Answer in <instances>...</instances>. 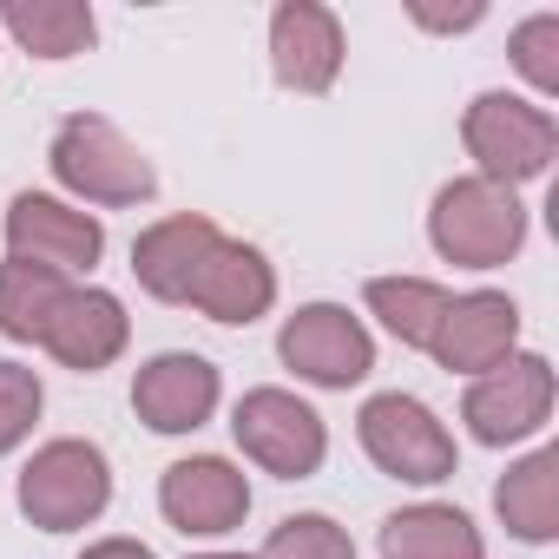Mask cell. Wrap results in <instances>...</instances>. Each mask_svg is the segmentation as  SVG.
<instances>
[{
    "label": "cell",
    "mask_w": 559,
    "mask_h": 559,
    "mask_svg": "<svg viewBox=\"0 0 559 559\" xmlns=\"http://www.w3.org/2000/svg\"><path fill=\"white\" fill-rule=\"evenodd\" d=\"M369 317L402 343V349H428L435 343V323L448 310V290L428 284V276H369V290H362Z\"/></svg>",
    "instance_id": "cell-21"
},
{
    "label": "cell",
    "mask_w": 559,
    "mask_h": 559,
    "mask_svg": "<svg viewBox=\"0 0 559 559\" xmlns=\"http://www.w3.org/2000/svg\"><path fill=\"white\" fill-rule=\"evenodd\" d=\"M257 559H356V546L330 513H290L270 526V546Z\"/></svg>",
    "instance_id": "cell-22"
},
{
    "label": "cell",
    "mask_w": 559,
    "mask_h": 559,
    "mask_svg": "<svg viewBox=\"0 0 559 559\" xmlns=\"http://www.w3.org/2000/svg\"><path fill=\"white\" fill-rule=\"evenodd\" d=\"M343 21L323 8V0H284L270 14V73L290 93H330L343 73Z\"/></svg>",
    "instance_id": "cell-11"
},
{
    "label": "cell",
    "mask_w": 559,
    "mask_h": 559,
    "mask_svg": "<svg viewBox=\"0 0 559 559\" xmlns=\"http://www.w3.org/2000/svg\"><path fill=\"white\" fill-rule=\"evenodd\" d=\"M217 395H224L217 369L191 349H165L132 376V415L152 435H198L217 415Z\"/></svg>",
    "instance_id": "cell-13"
},
{
    "label": "cell",
    "mask_w": 559,
    "mask_h": 559,
    "mask_svg": "<svg viewBox=\"0 0 559 559\" xmlns=\"http://www.w3.org/2000/svg\"><path fill=\"white\" fill-rule=\"evenodd\" d=\"M520 343V310L507 290H467V297H448L441 323H435V343L428 356L448 369V376H487L513 356Z\"/></svg>",
    "instance_id": "cell-12"
},
{
    "label": "cell",
    "mask_w": 559,
    "mask_h": 559,
    "mask_svg": "<svg viewBox=\"0 0 559 559\" xmlns=\"http://www.w3.org/2000/svg\"><path fill=\"white\" fill-rule=\"evenodd\" d=\"M382 559H487V539L461 507L421 500L382 520Z\"/></svg>",
    "instance_id": "cell-18"
},
{
    "label": "cell",
    "mask_w": 559,
    "mask_h": 559,
    "mask_svg": "<svg viewBox=\"0 0 559 559\" xmlns=\"http://www.w3.org/2000/svg\"><path fill=\"white\" fill-rule=\"evenodd\" d=\"M185 559H257V552H185Z\"/></svg>",
    "instance_id": "cell-27"
},
{
    "label": "cell",
    "mask_w": 559,
    "mask_h": 559,
    "mask_svg": "<svg viewBox=\"0 0 559 559\" xmlns=\"http://www.w3.org/2000/svg\"><path fill=\"white\" fill-rule=\"evenodd\" d=\"M47 165H53V178H60L73 198L106 204V211L145 204V198L158 191L152 158H145V152H139L112 119H99V112H73V119H60Z\"/></svg>",
    "instance_id": "cell-1"
},
{
    "label": "cell",
    "mask_w": 559,
    "mask_h": 559,
    "mask_svg": "<svg viewBox=\"0 0 559 559\" xmlns=\"http://www.w3.org/2000/svg\"><path fill=\"white\" fill-rule=\"evenodd\" d=\"M158 513H165L185 539H217V533L243 526V513H250V480H243V467H230L224 454L171 461L165 480H158Z\"/></svg>",
    "instance_id": "cell-10"
},
{
    "label": "cell",
    "mask_w": 559,
    "mask_h": 559,
    "mask_svg": "<svg viewBox=\"0 0 559 559\" xmlns=\"http://www.w3.org/2000/svg\"><path fill=\"white\" fill-rule=\"evenodd\" d=\"M428 243L461 270H500L526 243V204L487 178H448L428 211Z\"/></svg>",
    "instance_id": "cell-2"
},
{
    "label": "cell",
    "mask_w": 559,
    "mask_h": 559,
    "mask_svg": "<svg viewBox=\"0 0 559 559\" xmlns=\"http://www.w3.org/2000/svg\"><path fill=\"white\" fill-rule=\"evenodd\" d=\"M356 435H362V454L389 474V480H408V487H441L454 480V435L435 421L428 402L389 389V395H369L362 415H356Z\"/></svg>",
    "instance_id": "cell-5"
},
{
    "label": "cell",
    "mask_w": 559,
    "mask_h": 559,
    "mask_svg": "<svg viewBox=\"0 0 559 559\" xmlns=\"http://www.w3.org/2000/svg\"><path fill=\"white\" fill-rule=\"evenodd\" d=\"M67 290L73 284H67L60 270L8 257V263H0V336H8V343H40L47 323H53V310L67 304Z\"/></svg>",
    "instance_id": "cell-20"
},
{
    "label": "cell",
    "mask_w": 559,
    "mask_h": 559,
    "mask_svg": "<svg viewBox=\"0 0 559 559\" xmlns=\"http://www.w3.org/2000/svg\"><path fill=\"white\" fill-rule=\"evenodd\" d=\"M507 53H513V67L526 73V86L533 93H559V14H533V21H520L513 27V40H507Z\"/></svg>",
    "instance_id": "cell-23"
},
{
    "label": "cell",
    "mask_w": 559,
    "mask_h": 559,
    "mask_svg": "<svg viewBox=\"0 0 559 559\" xmlns=\"http://www.w3.org/2000/svg\"><path fill=\"white\" fill-rule=\"evenodd\" d=\"M80 559H158V552H152L145 539H93Z\"/></svg>",
    "instance_id": "cell-26"
},
{
    "label": "cell",
    "mask_w": 559,
    "mask_h": 559,
    "mask_svg": "<svg viewBox=\"0 0 559 559\" xmlns=\"http://www.w3.org/2000/svg\"><path fill=\"white\" fill-rule=\"evenodd\" d=\"M0 27H8L34 60H73L99 34L86 0H8V8H0Z\"/></svg>",
    "instance_id": "cell-19"
},
{
    "label": "cell",
    "mask_w": 559,
    "mask_h": 559,
    "mask_svg": "<svg viewBox=\"0 0 559 559\" xmlns=\"http://www.w3.org/2000/svg\"><path fill=\"white\" fill-rule=\"evenodd\" d=\"M40 402H47V389H40V376H34V369L0 362V454H14V448L34 435Z\"/></svg>",
    "instance_id": "cell-24"
},
{
    "label": "cell",
    "mask_w": 559,
    "mask_h": 559,
    "mask_svg": "<svg viewBox=\"0 0 559 559\" xmlns=\"http://www.w3.org/2000/svg\"><path fill=\"white\" fill-rule=\"evenodd\" d=\"M276 356H284V369H297V382H310V389H356L376 369V343L343 304H304L297 317H284Z\"/></svg>",
    "instance_id": "cell-8"
},
{
    "label": "cell",
    "mask_w": 559,
    "mask_h": 559,
    "mask_svg": "<svg viewBox=\"0 0 559 559\" xmlns=\"http://www.w3.org/2000/svg\"><path fill=\"white\" fill-rule=\"evenodd\" d=\"M461 145L474 158V178L487 185H533L546 178L552 152H559V126L546 106L533 99H513V93H480L467 112H461Z\"/></svg>",
    "instance_id": "cell-3"
},
{
    "label": "cell",
    "mask_w": 559,
    "mask_h": 559,
    "mask_svg": "<svg viewBox=\"0 0 559 559\" xmlns=\"http://www.w3.org/2000/svg\"><path fill=\"white\" fill-rule=\"evenodd\" d=\"M126 343H132V317H126V304L112 290H67V304L53 310V323L40 336V349L73 376L112 369L126 356Z\"/></svg>",
    "instance_id": "cell-15"
},
{
    "label": "cell",
    "mask_w": 559,
    "mask_h": 559,
    "mask_svg": "<svg viewBox=\"0 0 559 559\" xmlns=\"http://www.w3.org/2000/svg\"><path fill=\"white\" fill-rule=\"evenodd\" d=\"M461 421L480 448H513L552 421V362L546 356H507L500 369L474 376L461 395Z\"/></svg>",
    "instance_id": "cell-7"
},
{
    "label": "cell",
    "mask_w": 559,
    "mask_h": 559,
    "mask_svg": "<svg viewBox=\"0 0 559 559\" xmlns=\"http://www.w3.org/2000/svg\"><path fill=\"white\" fill-rule=\"evenodd\" d=\"M415 14V27H428V34H467V27H480L487 21V8H480V0H467V8H408Z\"/></svg>",
    "instance_id": "cell-25"
},
{
    "label": "cell",
    "mask_w": 559,
    "mask_h": 559,
    "mask_svg": "<svg viewBox=\"0 0 559 559\" xmlns=\"http://www.w3.org/2000/svg\"><path fill=\"white\" fill-rule=\"evenodd\" d=\"M230 435H237L243 461H257L276 480H310L323 467V454H330L323 415L290 389H250L237 402V415H230Z\"/></svg>",
    "instance_id": "cell-6"
},
{
    "label": "cell",
    "mask_w": 559,
    "mask_h": 559,
    "mask_svg": "<svg viewBox=\"0 0 559 559\" xmlns=\"http://www.w3.org/2000/svg\"><path fill=\"white\" fill-rule=\"evenodd\" d=\"M224 243V230L198 211H178V217H158L139 230L132 243V276H139V290L158 297V304H191V284L204 276L211 250Z\"/></svg>",
    "instance_id": "cell-14"
},
{
    "label": "cell",
    "mask_w": 559,
    "mask_h": 559,
    "mask_svg": "<svg viewBox=\"0 0 559 559\" xmlns=\"http://www.w3.org/2000/svg\"><path fill=\"white\" fill-rule=\"evenodd\" d=\"M276 304V270L257 243H217L204 276L191 284V310H204L211 323H230V330H250L257 317H270Z\"/></svg>",
    "instance_id": "cell-16"
},
{
    "label": "cell",
    "mask_w": 559,
    "mask_h": 559,
    "mask_svg": "<svg viewBox=\"0 0 559 559\" xmlns=\"http://www.w3.org/2000/svg\"><path fill=\"white\" fill-rule=\"evenodd\" d=\"M8 257L21 263H40V270H93L106 257V224L67 198H47V191H21L8 204Z\"/></svg>",
    "instance_id": "cell-9"
},
{
    "label": "cell",
    "mask_w": 559,
    "mask_h": 559,
    "mask_svg": "<svg viewBox=\"0 0 559 559\" xmlns=\"http://www.w3.org/2000/svg\"><path fill=\"white\" fill-rule=\"evenodd\" d=\"M493 513L513 539L546 546L559 533V448H533L526 461H513L493 487Z\"/></svg>",
    "instance_id": "cell-17"
},
{
    "label": "cell",
    "mask_w": 559,
    "mask_h": 559,
    "mask_svg": "<svg viewBox=\"0 0 559 559\" xmlns=\"http://www.w3.org/2000/svg\"><path fill=\"white\" fill-rule=\"evenodd\" d=\"M21 513L40 526V533H80L93 526L106 507H112V461L67 435V441H47L27 467H21V487H14Z\"/></svg>",
    "instance_id": "cell-4"
}]
</instances>
